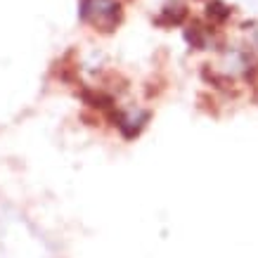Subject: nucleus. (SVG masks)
<instances>
[{"label": "nucleus", "instance_id": "obj_1", "mask_svg": "<svg viewBox=\"0 0 258 258\" xmlns=\"http://www.w3.org/2000/svg\"><path fill=\"white\" fill-rule=\"evenodd\" d=\"M81 19L100 31H111L121 22V5L114 0H83Z\"/></svg>", "mask_w": 258, "mask_h": 258}, {"label": "nucleus", "instance_id": "obj_2", "mask_svg": "<svg viewBox=\"0 0 258 258\" xmlns=\"http://www.w3.org/2000/svg\"><path fill=\"white\" fill-rule=\"evenodd\" d=\"M187 15V10L185 5H168V8L161 10V15L157 17V24L161 26H173V24H180Z\"/></svg>", "mask_w": 258, "mask_h": 258}, {"label": "nucleus", "instance_id": "obj_3", "mask_svg": "<svg viewBox=\"0 0 258 258\" xmlns=\"http://www.w3.org/2000/svg\"><path fill=\"white\" fill-rule=\"evenodd\" d=\"M185 36H187V40L195 47H204V45H206V36H209V31H206L199 22H192V26L187 29V33H185Z\"/></svg>", "mask_w": 258, "mask_h": 258}, {"label": "nucleus", "instance_id": "obj_4", "mask_svg": "<svg viewBox=\"0 0 258 258\" xmlns=\"http://www.w3.org/2000/svg\"><path fill=\"white\" fill-rule=\"evenodd\" d=\"M227 17H230V8H227V5H223L220 0H211V3H209V19H211V22L223 24Z\"/></svg>", "mask_w": 258, "mask_h": 258}]
</instances>
